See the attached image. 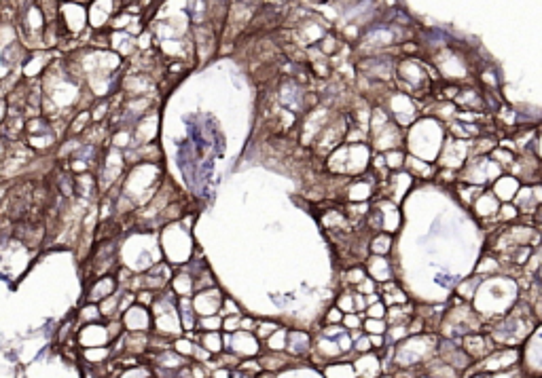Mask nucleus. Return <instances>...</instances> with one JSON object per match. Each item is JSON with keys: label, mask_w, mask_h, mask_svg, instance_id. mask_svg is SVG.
Masks as SVG:
<instances>
[{"label": "nucleus", "mask_w": 542, "mask_h": 378, "mask_svg": "<svg viewBox=\"0 0 542 378\" xmlns=\"http://www.w3.org/2000/svg\"><path fill=\"white\" fill-rule=\"evenodd\" d=\"M462 351L468 355V359L475 362H483L488 359L494 351H496V342L492 340V336L477 332V334H466L462 338Z\"/></svg>", "instance_id": "obj_1"}, {"label": "nucleus", "mask_w": 542, "mask_h": 378, "mask_svg": "<svg viewBox=\"0 0 542 378\" xmlns=\"http://www.w3.org/2000/svg\"><path fill=\"white\" fill-rule=\"evenodd\" d=\"M121 324L125 332H138V334H153V315L151 309L132 304L123 315Z\"/></svg>", "instance_id": "obj_2"}, {"label": "nucleus", "mask_w": 542, "mask_h": 378, "mask_svg": "<svg viewBox=\"0 0 542 378\" xmlns=\"http://www.w3.org/2000/svg\"><path fill=\"white\" fill-rule=\"evenodd\" d=\"M76 344L79 351L83 348H100V346H110V336H108V328L104 322L100 324H90V326H81L76 332Z\"/></svg>", "instance_id": "obj_3"}, {"label": "nucleus", "mask_w": 542, "mask_h": 378, "mask_svg": "<svg viewBox=\"0 0 542 378\" xmlns=\"http://www.w3.org/2000/svg\"><path fill=\"white\" fill-rule=\"evenodd\" d=\"M117 289H119V281L115 275H104V277L90 279L87 285H85V302L100 304L104 298L117 294Z\"/></svg>", "instance_id": "obj_4"}, {"label": "nucleus", "mask_w": 542, "mask_h": 378, "mask_svg": "<svg viewBox=\"0 0 542 378\" xmlns=\"http://www.w3.org/2000/svg\"><path fill=\"white\" fill-rule=\"evenodd\" d=\"M222 296L216 287L204 289V292H197L191 302H193V311L197 317H210V315H218L220 307H222Z\"/></svg>", "instance_id": "obj_5"}, {"label": "nucleus", "mask_w": 542, "mask_h": 378, "mask_svg": "<svg viewBox=\"0 0 542 378\" xmlns=\"http://www.w3.org/2000/svg\"><path fill=\"white\" fill-rule=\"evenodd\" d=\"M311 344L313 340L305 334V332H289V338H286V353L291 359H299V357H305L311 353Z\"/></svg>", "instance_id": "obj_6"}, {"label": "nucleus", "mask_w": 542, "mask_h": 378, "mask_svg": "<svg viewBox=\"0 0 542 378\" xmlns=\"http://www.w3.org/2000/svg\"><path fill=\"white\" fill-rule=\"evenodd\" d=\"M197 344L208 351L212 357L220 355L225 351V342H222V332H199Z\"/></svg>", "instance_id": "obj_7"}, {"label": "nucleus", "mask_w": 542, "mask_h": 378, "mask_svg": "<svg viewBox=\"0 0 542 378\" xmlns=\"http://www.w3.org/2000/svg\"><path fill=\"white\" fill-rule=\"evenodd\" d=\"M119 298H121V292L117 289V294L104 298V300L98 304V307H100V315H102V322H115V319H121Z\"/></svg>", "instance_id": "obj_8"}, {"label": "nucleus", "mask_w": 542, "mask_h": 378, "mask_svg": "<svg viewBox=\"0 0 542 378\" xmlns=\"http://www.w3.org/2000/svg\"><path fill=\"white\" fill-rule=\"evenodd\" d=\"M74 317H76L79 326H90V324H100V322H102L100 307H98V304H92V302H85V304L76 311Z\"/></svg>", "instance_id": "obj_9"}, {"label": "nucleus", "mask_w": 542, "mask_h": 378, "mask_svg": "<svg viewBox=\"0 0 542 378\" xmlns=\"http://www.w3.org/2000/svg\"><path fill=\"white\" fill-rule=\"evenodd\" d=\"M115 378H155V376H153V368L147 362H140L136 366L121 368Z\"/></svg>", "instance_id": "obj_10"}, {"label": "nucleus", "mask_w": 542, "mask_h": 378, "mask_svg": "<svg viewBox=\"0 0 542 378\" xmlns=\"http://www.w3.org/2000/svg\"><path fill=\"white\" fill-rule=\"evenodd\" d=\"M324 372H326V378H358L354 364H344V362L329 364V368Z\"/></svg>", "instance_id": "obj_11"}, {"label": "nucleus", "mask_w": 542, "mask_h": 378, "mask_svg": "<svg viewBox=\"0 0 542 378\" xmlns=\"http://www.w3.org/2000/svg\"><path fill=\"white\" fill-rule=\"evenodd\" d=\"M195 344L197 342H193L191 338H187V336H178V338H174L172 340V348L174 351L180 355V357H185L187 362H191L193 359V353H195Z\"/></svg>", "instance_id": "obj_12"}, {"label": "nucleus", "mask_w": 542, "mask_h": 378, "mask_svg": "<svg viewBox=\"0 0 542 378\" xmlns=\"http://www.w3.org/2000/svg\"><path fill=\"white\" fill-rule=\"evenodd\" d=\"M220 332L222 330V317L220 315H210V317H199L197 319V332Z\"/></svg>", "instance_id": "obj_13"}, {"label": "nucleus", "mask_w": 542, "mask_h": 378, "mask_svg": "<svg viewBox=\"0 0 542 378\" xmlns=\"http://www.w3.org/2000/svg\"><path fill=\"white\" fill-rule=\"evenodd\" d=\"M362 328L366 330L368 336H384L386 334V322L384 319H366L362 324Z\"/></svg>", "instance_id": "obj_14"}, {"label": "nucleus", "mask_w": 542, "mask_h": 378, "mask_svg": "<svg viewBox=\"0 0 542 378\" xmlns=\"http://www.w3.org/2000/svg\"><path fill=\"white\" fill-rule=\"evenodd\" d=\"M155 298H157V294L151 292V289H140V292H136V304H140V307L151 309Z\"/></svg>", "instance_id": "obj_15"}, {"label": "nucleus", "mask_w": 542, "mask_h": 378, "mask_svg": "<svg viewBox=\"0 0 542 378\" xmlns=\"http://www.w3.org/2000/svg\"><path fill=\"white\" fill-rule=\"evenodd\" d=\"M344 324L350 332H354V330H360V326H362V315H356V313H350V315H346L344 317Z\"/></svg>", "instance_id": "obj_16"}, {"label": "nucleus", "mask_w": 542, "mask_h": 378, "mask_svg": "<svg viewBox=\"0 0 542 378\" xmlns=\"http://www.w3.org/2000/svg\"><path fill=\"white\" fill-rule=\"evenodd\" d=\"M354 351H356L358 355H366V353L373 351V346H371V340H368V336H360V338L354 342Z\"/></svg>", "instance_id": "obj_17"}, {"label": "nucleus", "mask_w": 542, "mask_h": 378, "mask_svg": "<svg viewBox=\"0 0 542 378\" xmlns=\"http://www.w3.org/2000/svg\"><path fill=\"white\" fill-rule=\"evenodd\" d=\"M240 319L242 317H222V330L227 334H233L240 330Z\"/></svg>", "instance_id": "obj_18"}, {"label": "nucleus", "mask_w": 542, "mask_h": 378, "mask_svg": "<svg viewBox=\"0 0 542 378\" xmlns=\"http://www.w3.org/2000/svg\"><path fill=\"white\" fill-rule=\"evenodd\" d=\"M368 319H384L386 317V307L384 302H375V304H371L368 311H366Z\"/></svg>", "instance_id": "obj_19"}, {"label": "nucleus", "mask_w": 542, "mask_h": 378, "mask_svg": "<svg viewBox=\"0 0 542 378\" xmlns=\"http://www.w3.org/2000/svg\"><path fill=\"white\" fill-rule=\"evenodd\" d=\"M341 322H344V315H341V311H339V309H331L329 315H326V324L339 326Z\"/></svg>", "instance_id": "obj_20"}]
</instances>
